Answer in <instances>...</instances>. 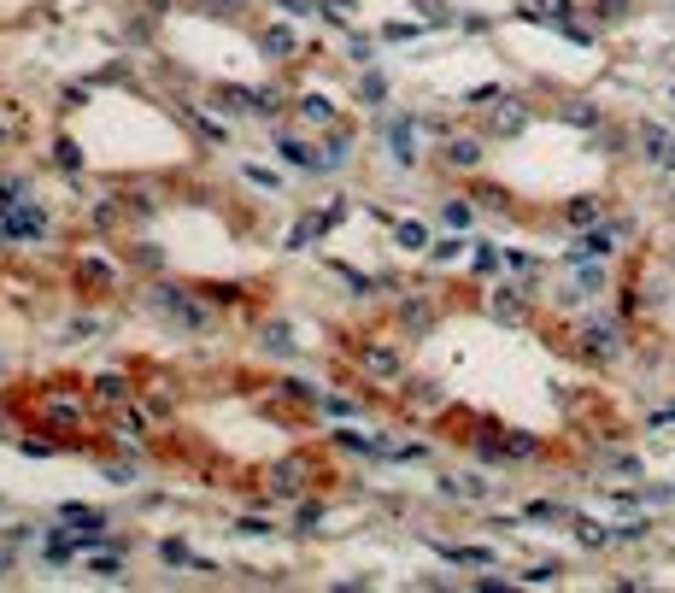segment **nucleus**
Here are the masks:
<instances>
[{
	"instance_id": "7ed1b4c3",
	"label": "nucleus",
	"mask_w": 675,
	"mask_h": 593,
	"mask_svg": "<svg viewBox=\"0 0 675 593\" xmlns=\"http://www.w3.org/2000/svg\"><path fill=\"white\" fill-rule=\"evenodd\" d=\"M564 218H570V223H576V230H582V223H593V218H600V200H576V207H570Z\"/></svg>"
},
{
	"instance_id": "f257e3e1",
	"label": "nucleus",
	"mask_w": 675,
	"mask_h": 593,
	"mask_svg": "<svg viewBox=\"0 0 675 593\" xmlns=\"http://www.w3.org/2000/svg\"><path fill=\"white\" fill-rule=\"evenodd\" d=\"M582 341H587V359H617L623 353V330H617V323H587Z\"/></svg>"
},
{
	"instance_id": "f03ea898",
	"label": "nucleus",
	"mask_w": 675,
	"mask_h": 593,
	"mask_svg": "<svg viewBox=\"0 0 675 593\" xmlns=\"http://www.w3.org/2000/svg\"><path fill=\"white\" fill-rule=\"evenodd\" d=\"M446 159H453V165H464V171H476V165H482V148H476V141H453V148H446Z\"/></svg>"
}]
</instances>
